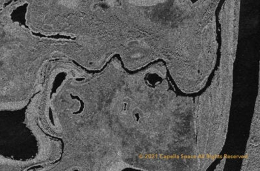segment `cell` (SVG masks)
<instances>
[{
  "mask_svg": "<svg viewBox=\"0 0 260 171\" xmlns=\"http://www.w3.org/2000/svg\"><path fill=\"white\" fill-rule=\"evenodd\" d=\"M259 94H257L249 139L241 170H259Z\"/></svg>",
  "mask_w": 260,
  "mask_h": 171,
  "instance_id": "obj_1",
  "label": "cell"
},
{
  "mask_svg": "<svg viewBox=\"0 0 260 171\" xmlns=\"http://www.w3.org/2000/svg\"><path fill=\"white\" fill-rule=\"evenodd\" d=\"M226 163V158L222 159L219 165H217V168L215 170H220V168L222 167V169H224V166Z\"/></svg>",
  "mask_w": 260,
  "mask_h": 171,
  "instance_id": "obj_2",
  "label": "cell"
}]
</instances>
